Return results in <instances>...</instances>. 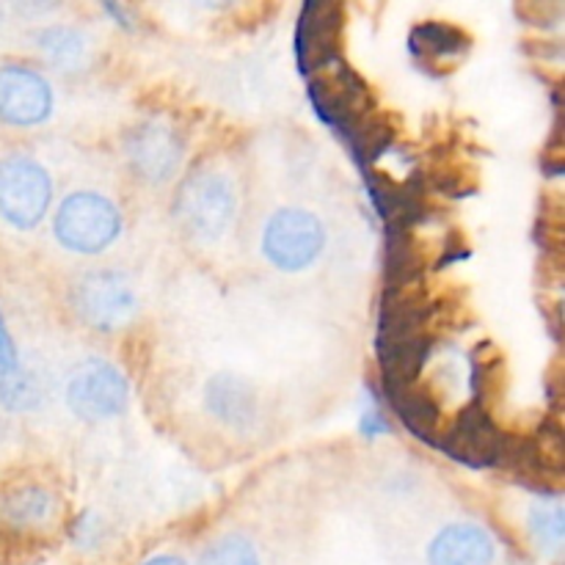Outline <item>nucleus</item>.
<instances>
[{
	"instance_id": "f257e3e1",
	"label": "nucleus",
	"mask_w": 565,
	"mask_h": 565,
	"mask_svg": "<svg viewBox=\"0 0 565 565\" xmlns=\"http://www.w3.org/2000/svg\"><path fill=\"white\" fill-rule=\"evenodd\" d=\"M121 210L99 191H72L53 215V237L61 248L83 257L103 254L121 235Z\"/></svg>"
},
{
	"instance_id": "f03ea898",
	"label": "nucleus",
	"mask_w": 565,
	"mask_h": 565,
	"mask_svg": "<svg viewBox=\"0 0 565 565\" xmlns=\"http://www.w3.org/2000/svg\"><path fill=\"white\" fill-rule=\"evenodd\" d=\"M53 207V177L25 152L0 158V221L17 232H31Z\"/></svg>"
},
{
	"instance_id": "7ed1b4c3",
	"label": "nucleus",
	"mask_w": 565,
	"mask_h": 565,
	"mask_svg": "<svg viewBox=\"0 0 565 565\" xmlns=\"http://www.w3.org/2000/svg\"><path fill=\"white\" fill-rule=\"evenodd\" d=\"M237 215V191L226 174L193 171L177 193V218L199 243H215L230 232Z\"/></svg>"
},
{
	"instance_id": "20e7f679",
	"label": "nucleus",
	"mask_w": 565,
	"mask_h": 565,
	"mask_svg": "<svg viewBox=\"0 0 565 565\" xmlns=\"http://www.w3.org/2000/svg\"><path fill=\"white\" fill-rule=\"evenodd\" d=\"M326 248V226L312 210L287 204L279 207L263 230V254L276 270L298 274L312 268Z\"/></svg>"
},
{
	"instance_id": "39448f33",
	"label": "nucleus",
	"mask_w": 565,
	"mask_h": 565,
	"mask_svg": "<svg viewBox=\"0 0 565 565\" xmlns=\"http://www.w3.org/2000/svg\"><path fill=\"white\" fill-rule=\"evenodd\" d=\"M309 103L323 125L348 138L370 119V94L362 77L342 58L307 77Z\"/></svg>"
},
{
	"instance_id": "423d86ee",
	"label": "nucleus",
	"mask_w": 565,
	"mask_h": 565,
	"mask_svg": "<svg viewBox=\"0 0 565 565\" xmlns=\"http://www.w3.org/2000/svg\"><path fill=\"white\" fill-rule=\"evenodd\" d=\"M64 401L83 423H105L125 414L130 386L116 364L105 359H86L66 379Z\"/></svg>"
},
{
	"instance_id": "0eeeda50",
	"label": "nucleus",
	"mask_w": 565,
	"mask_h": 565,
	"mask_svg": "<svg viewBox=\"0 0 565 565\" xmlns=\"http://www.w3.org/2000/svg\"><path fill=\"white\" fill-rule=\"evenodd\" d=\"M72 307L77 318L94 331L114 334L136 318L138 298L127 276L119 270H92L72 287Z\"/></svg>"
},
{
	"instance_id": "6e6552de",
	"label": "nucleus",
	"mask_w": 565,
	"mask_h": 565,
	"mask_svg": "<svg viewBox=\"0 0 565 565\" xmlns=\"http://www.w3.org/2000/svg\"><path fill=\"white\" fill-rule=\"evenodd\" d=\"M53 86L47 77L22 61H6L0 64V125L39 127L53 116Z\"/></svg>"
},
{
	"instance_id": "1a4fd4ad",
	"label": "nucleus",
	"mask_w": 565,
	"mask_h": 565,
	"mask_svg": "<svg viewBox=\"0 0 565 565\" xmlns=\"http://www.w3.org/2000/svg\"><path fill=\"white\" fill-rule=\"evenodd\" d=\"M125 154L132 174L149 185H163L177 177L185 160V138L163 119H147L125 138Z\"/></svg>"
},
{
	"instance_id": "9d476101",
	"label": "nucleus",
	"mask_w": 565,
	"mask_h": 565,
	"mask_svg": "<svg viewBox=\"0 0 565 565\" xmlns=\"http://www.w3.org/2000/svg\"><path fill=\"white\" fill-rule=\"evenodd\" d=\"M439 447L447 458L472 469L500 467L505 452V436L491 423L489 412L478 401L463 408L456 423L439 436Z\"/></svg>"
},
{
	"instance_id": "9b49d317",
	"label": "nucleus",
	"mask_w": 565,
	"mask_h": 565,
	"mask_svg": "<svg viewBox=\"0 0 565 565\" xmlns=\"http://www.w3.org/2000/svg\"><path fill=\"white\" fill-rule=\"evenodd\" d=\"M342 9L337 3H307L296 25V61L303 77L340 58Z\"/></svg>"
},
{
	"instance_id": "f8f14e48",
	"label": "nucleus",
	"mask_w": 565,
	"mask_h": 565,
	"mask_svg": "<svg viewBox=\"0 0 565 565\" xmlns=\"http://www.w3.org/2000/svg\"><path fill=\"white\" fill-rule=\"evenodd\" d=\"M494 557V539L472 522L447 524L428 544V565H491Z\"/></svg>"
},
{
	"instance_id": "ddd939ff",
	"label": "nucleus",
	"mask_w": 565,
	"mask_h": 565,
	"mask_svg": "<svg viewBox=\"0 0 565 565\" xmlns=\"http://www.w3.org/2000/svg\"><path fill=\"white\" fill-rule=\"evenodd\" d=\"M204 403H207V412L218 419L221 425H230V428H248V425L257 423L259 401L254 386L246 379L232 373H218L207 381L204 386Z\"/></svg>"
},
{
	"instance_id": "4468645a",
	"label": "nucleus",
	"mask_w": 565,
	"mask_h": 565,
	"mask_svg": "<svg viewBox=\"0 0 565 565\" xmlns=\"http://www.w3.org/2000/svg\"><path fill=\"white\" fill-rule=\"evenodd\" d=\"M55 513H58V502H55L53 491L39 483L9 486L0 497V522L9 530L36 533L53 522Z\"/></svg>"
},
{
	"instance_id": "2eb2a0df",
	"label": "nucleus",
	"mask_w": 565,
	"mask_h": 565,
	"mask_svg": "<svg viewBox=\"0 0 565 565\" xmlns=\"http://www.w3.org/2000/svg\"><path fill=\"white\" fill-rule=\"evenodd\" d=\"M384 397L392 406V412L397 414V419L406 425L408 434L417 436L425 445L439 447L441 408L436 406V401L428 392L419 390L417 384L392 386V390H384Z\"/></svg>"
},
{
	"instance_id": "dca6fc26",
	"label": "nucleus",
	"mask_w": 565,
	"mask_h": 565,
	"mask_svg": "<svg viewBox=\"0 0 565 565\" xmlns=\"http://www.w3.org/2000/svg\"><path fill=\"white\" fill-rule=\"evenodd\" d=\"M408 50L423 66H439L445 61L461 58L469 50V36L447 22H419L408 33Z\"/></svg>"
},
{
	"instance_id": "f3484780",
	"label": "nucleus",
	"mask_w": 565,
	"mask_h": 565,
	"mask_svg": "<svg viewBox=\"0 0 565 565\" xmlns=\"http://www.w3.org/2000/svg\"><path fill=\"white\" fill-rule=\"evenodd\" d=\"M42 58L58 72H81L92 61V39L75 25H47L36 33Z\"/></svg>"
},
{
	"instance_id": "a211bd4d",
	"label": "nucleus",
	"mask_w": 565,
	"mask_h": 565,
	"mask_svg": "<svg viewBox=\"0 0 565 565\" xmlns=\"http://www.w3.org/2000/svg\"><path fill=\"white\" fill-rule=\"evenodd\" d=\"M44 403V384L36 373L17 364L9 375L0 379V408L11 414L33 412Z\"/></svg>"
},
{
	"instance_id": "6ab92c4d",
	"label": "nucleus",
	"mask_w": 565,
	"mask_h": 565,
	"mask_svg": "<svg viewBox=\"0 0 565 565\" xmlns=\"http://www.w3.org/2000/svg\"><path fill=\"white\" fill-rule=\"evenodd\" d=\"M527 527L533 541L539 544V550L544 552H557L563 546L565 539V516H563V508L557 502H541L530 511L527 516Z\"/></svg>"
},
{
	"instance_id": "aec40b11",
	"label": "nucleus",
	"mask_w": 565,
	"mask_h": 565,
	"mask_svg": "<svg viewBox=\"0 0 565 565\" xmlns=\"http://www.w3.org/2000/svg\"><path fill=\"white\" fill-rule=\"evenodd\" d=\"M199 565H259V552L252 544V539L241 533L221 535L218 541L202 552Z\"/></svg>"
},
{
	"instance_id": "412c9836",
	"label": "nucleus",
	"mask_w": 565,
	"mask_h": 565,
	"mask_svg": "<svg viewBox=\"0 0 565 565\" xmlns=\"http://www.w3.org/2000/svg\"><path fill=\"white\" fill-rule=\"evenodd\" d=\"M99 527H103V524H99V519L94 516L92 511L83 513L75 524V544L83 546V550H92V546L103 539V530Z\"/></svg>"
},
{
	"instance_id": "4be33fe9",
	"label": "nucleus",
	"mask_w": 565,
	"mask_h": 565,
	"mask_svg": "<svg viewBox=\"0 0 565 565\" xmlns=\"http://www.w3.org/2000/svg\"><path fill=\"white\" fill-rule=\"evenodd\" d=\"M359 428H362V434L367 436V439H375V436L390 434L392 425L390 419H386V414L381 412L375 403H370V406L362 412V423H359Z\"/></svg>"
},
{
	"instance_id": "5701e85b",
	"label": "nucleus",
	"mask_w": 565,
	"mask_h": 565,
	"mask_svg": "<svg viewBox=\"0 0 565 565\" xmlns=\"http://www.w3.org/2000/svg\"><path fill=\"white\" fill-rule=\"evenodd\" d=\"M17 367V345L11 340V331L6 329V323L0 320V379L9 375Z\"/></svg>"
},
{
	"instance_id": "b1692460",
	"label": "nucleus",
	"mask_w": 565,
	"mask_h": 565,
	"mask_svg": "<svg viewBox=\"0 0 565 565\" xmlns=\"http://www.w3.org/2000/svg\"><path fill=\"white\" fill-rule=\"evenodd\" d=\"M103 11L105 14H110L116 20V25L119 28H125V31H132V28H136V22H132V14H130V9H125V6H116V3H105L103 6Z\"/></svg>"
},
{
	"instance_id": "393cba45",
	"label": "nucleus",
	"mask_w": 565,
	"mask_h": 565,
	"mask_svg": "<svg viewBox=\"0 0 565 565\" xmlns=\"http://www.w3.org/2000/svg\"><path fill=\"white\" fill-rule=\"evenodd\" d=\"M141 565H188V563L182 561L180 555H158V557H152V561H147Z\"/></svg>"
},
{
	"instance_id": "a878e982",
	"label": "nucleus",
	"mask_w": 565,
	"mask_h": 565,
	"mask_svg": "<svg viewBox=\"0 0 565 565\" xmlns=\"http://www.w3.org/2000/svg\"><path fill=\"white\" fill-rule=\"evenodd\" d=\"M0 25H3V20H0Z\"/></svg>"
}]
</instances>
